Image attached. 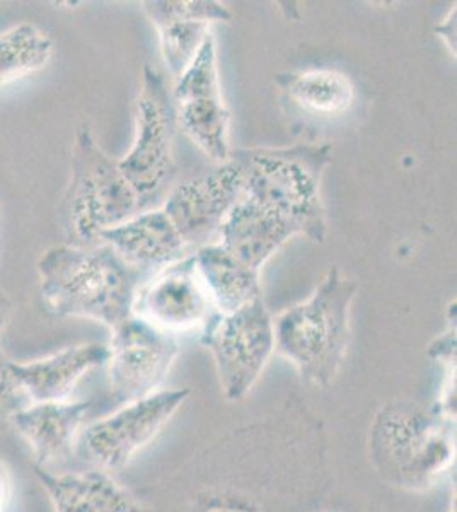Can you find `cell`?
I'll return each instance as SVG.
<instances>
[{"label": "cell", "instance_id": "obj_1", "mask_svg": "<svg viewBox=\"0 0 457 512\" xmlns=\"http://www.w3.org/2000/svg\"><path fill=\"white\" fill-rule=\"evenodd\" d=\"M36 270L48 313L98 321L111 330L134 315L135 296L147 279L101 241L52 246L40 256Z\"/></svg>", "mask_w": 457, "mask_h": 512}, {"label": "cell", "instance_id": "obj_2", "mask_svg": "<svg viewBox=\"0 0 457 512\" xmlns=\"http://www.w3.org/2000/svg\"><path fill=\"white\" fill-rule=\"evenodd\" d=\"M330 144L255 147L232 151L243 175V197L292 222L299 236L324 243L328 221L321 183L331 164Z\"/></svg>", "mask_w": 457, "mask_h": 512}, {"label": "cell", "instance_id": "obj_3", "mask_svg": "<svg viewBox=\"0 0 457 512\" xmlns=\"http://www.w3.org/2000/svg\"><path fill=\"white\" fill-rule=\"evenodd\" d=\"M357 284L331 268L306 301L273 318L275 352L296 367L307 384L335 381L350 344V313Z\"/></svg>", "mask_w": 457, "mask_h": 512}, {"label": "cell", "instance_id": "obj_4", "mask_svg": "<svg viewBox=\"0 0 457 512\" xmlns=\"http://www.w3.org/2000/svg\"><path fill=\"white\" fill-rule=\"evenodd\" d=\"M371 456L379 475L391 485L429 489L454 463V424L417 403H389L372 422Z\"/></svg>", "mask_w": 457, "mask_h": 512}, {"label": "cell", "instance_id": "obj_5", "mask_svg": "<svg viewBox=\"0 0 457 512\" xmlns=\"http://www.w3.org/2000/svg\"><path fill=\"white\" fill-rule=\"evenodd\" d=\"M140 212L137 193L116 159L94 139L91 128H77L70 156V180L62 200V219L74 245H94L99 234Z\"/></svg>", "mask_w": 457, "mask_h": 512}, {"label": "cell", "instance_id": "obj_6", "mask_svg": "<svg viewBox=\"0 0 457 512\" xmlns=\"http://www.w3.org/2000/svg\"><path fill=\"white\" fill-rule=\"evenodd\" d=\"M176 110L173 94L159 70L145 65L142 89L135 105V139L118 166L139 197L140 210L168 195L174 176Z\"/></svg>", "mask_w": 457, "mask_h": 512}, {"label": "cell", "instance_id": "obj_7", "mask_svg": "<svg viewBox=\"0 0 457 512\" xmlns=\"http://www.w3.org/2000/svg\"><path fill=\"white\" fill-rule=\"evenodd\" d=\"M202 344L214 359L220 390L227 402H239L255 388L275 354L273 316L263 297L229 315L210 316Z\"/></svg>", "mask_w": 457, "mask_h": 512}, {"label": "cell", "instance_id": "obj_8", "mask_svg": "<svg viewBox=\"0 0 457 512\" xmlns=\"http://www.w3.org/2000/svg\"><path fill=\"white\" fill-rule=\"evenodd\" d=\"M190 396V388L159 390L125 403L115 414L82 427L76 453L96 470H122L161 434Z\"/></svg>", "mask_w": 457, "mask_h": 512}, {"label": "cell", "instance_id": "obj_9", "mask_svg": "<svg viewBox=\"0 0 457 512\" xmlns=\"http://www.w3.org/2000/svg\"><path fill=\"white\" fill-rule=\"evenodd\" d=\"M176 123L188 139L215 164L231 159V111L222 98L217 47L210 33L173 89Z\"/></svg>", "mask_w": 457, "mask_h": 512}, {"label": "cell", "instance_id": "obj_10", "mask_svg": "<svg viewBox=\"0 0 457 512\" xmlns=\"http://www.w3.org/2000/svg\"><path fill=\"white\" fill-rule=\"evenodd\" d=\"M108 379L118 403H130L159 391L180 355L178 337L132 315L111 330Z\"/></svg>", "mask_w": 457, "mask_h": 512}, {"label": "cell", "instance_id": "obj_11", "mask_svg": "<svg viewBox=\"0 0 457 512\" xmlns=\"http://www.w3.org/2000/svg\"><path fill=\"white\" fill-rule=\"evenodd\" d=\"M243 198V175L229 159L212 171L171 187L162 210L191 250L207 245Z\"/></svg>", "mask_w": 457, "mask_h": 512}, {"label": "cell", "instance_id": "obj_12", "mask_svg": "<svg viewBox=\"0 0 457 512\" xmlns=\"http://www.w3.org/2000/svg\"><path fill=\"white\" fill-rule=\"evenodd\" d=\"M212 308L191 253L142 282L135 296L134 315L178 337L207 325Z\"/></svg>", "mask_w": 457, "mask_h": 512}, {"label": "cell", "instance_id": "obj_13", "mask_svg": "<svg viewBox=\"0 0 457 512\" xmlns=\"http://www.w3.org/2000/svg\"><path fill=\"white\" fill-rule=\"evenodd\" d=\"M142 7L159 33L162 59L174 79L195 59L210 26L232 19V12L215 0H149Z\"/></svg>", "mask_w": 457, "mask_h": 512}, {"label": "cell", "instance_id": "obj_14", "mask_svg": "<svg viewBox=\"0 0 457 512\" xmlns=\"http://www.w3.org/2000/svg\"><path fill=\"white\" fill-rule=\"evenodd\" d=\"M98 241L111 246L123 262L147 277L193 253L162 209L139 212L103 231Z\"/></svg>", "mask_w": 457, "mask_h": 512}, {"label": "cell", "instance_id": "obj_15", "mask_svg": "<svg viewBox=\"0 0 457 512\" xmlns=\"http://www.w3.org/2000/svg\"><path fill=\"white\" fill-rule=\"evenodd\" d=\"M89 410V402L29 403L12 417L11 425L31 449L36 468L48 470L76 451Z\"/></svg>", "mask_w": 457, "mask_h": 512}, {"label": "cell", "instance_id": "obj_16", "mask_svg": "<svg viewBox=\"0 0 457 512\" xmlns=\"http://www.w3.org/2000/svg\"><path fill=\"white\" fill-rule=\"evenodd\" d=\"M108 355V345L81 344L36 361H12V367L29 403L67 402L87 373L106 366Z\"/></svg>", "mask_w": 457, "mask_h": 512}, {"label": "cell", "instance_id": "obj_17", "mask_svg": "<svg viewBox=\"0 0 457 512\" xmlns=\"http://www.w3.org/2000/svg\"><path fill=\"white\" fill-rule=\"evenodd\" d=\"M55 512H152L130 490L101 470L52 473L36 468Z\"/></svg>", "mask_w": 457, "mask_h": 512}, {"label": "cell", "instance_id": "obj_18", "mask_svg": "<svg viewBox=\"0 0 457 512\" xmlns=\"http://www.w3.org/2000/svg\"><path fill=\"white\" fill-rule=\"evenodd\" d=\"M219 236L224 250L260 270L299 231L285 217L243 197L229 212Z\"/></svg>", "mask_w": 457, "mask_h": 512}, {"label": "cell", "instance_id": "obj_19", "mask_svg": "<svg viewBox=\"0 0 457 512\" xmlns=\"http://www.w3.org/2000/svg\"><path fill=\"white\" fill-rule=\"evenodd\" d=\"M193 255L210 303L219 315L234 313L263 297L260 270L241 262L219 243L202 246Z\"/></svg>", "mask_w": 457, "mask_h": 512}, {"label": "cell", "instance_id": "obj_20", "mask_svg": "<svg viewBox=\"0 0 457 512\" xmlns=\"http://www.w3.org/2000/svg\"><path fill=\"white\" fill-rule=\"evenodd\" d=\"M273 81L294 105L321 117L342 115L352 106L355 98L352 81L338 70L278 72Z\"/></svg>", "mask_w": 457, "mask_h": 512}, {"label": "cell", "instance_id": "obj_21", "mask_svg": "<svg viewBox=\"0 0 457 512\" xmlns=\"http://www.w3.org/2000/svg\"><path fill=\"white\" fill-rule=\"evenodd\" d=\"M52 55V38L36 24L19 23L0 33V86L43 69Z\"/></svg>", "mask_w": 457, "mask_h": 512}, {"label": "cell", "instance_id": "obj_22", "mask_svg": "<svg viewBox=\"0 0 457 512\" xmlns=\"http://www.w3.org/2000/svg\"><path fill=\"white\" fill-rule=\"evenodd\" d=\"M29 405L28 396L19 384L12 361L0 352V427L11 424L21 408Z\"/></svg>", "mask_w": 457, "mask_h": 512}, {"label": "cell", "instance_id": "obj_23", "mask_svg": "<svg viewBox=\"0 0 457 512\" xmlns=\"http://www.w3.org/2000/svg\"><path fill=\"white\" fill-rule=\"evenodd\" d=\"M12 475L11 468L0 458V512H6L11 501Z\"/></svg>", "mask_w": 457, "mask_h": 512}, {"label": "cell", "instance_id": "obj_24", "mask_svg": "<svg viewBox=\"0 0 457 512\" xmlns=\"http://www.w3.org/2000/svg\"><path fill=\"white\" fill-rule=\"evenodd\" d=\"M12 318V301L7 292L0 287V335L6 332L7 325Z\"/></svg>", "mask_w": 457, "mask_h": 512}, {"label": "cell", "instance_id": "obj_25", "mask_svg": "<svg viewBox=\"0 0 457 512\" xmlns=\"http://www.w3.org/2000/svg\"><path fill=\"white\" fill-rule=\"evenodd\" d=\"M319 512H338V511H319Z\"/></svg>", "mask_w": 457, "mask_h": 512}]
</instances>
